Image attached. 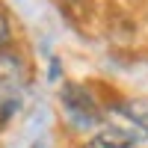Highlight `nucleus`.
<instances>
[{
  "label": "nucleus",
  "instance_id": "obj_6",
  "mask_svg": "<svg viewBox=\"0 0 148 148\" xmlns=\"http://www.w3.org/2000/svg\"><path fill=\"white\" fill-rule=\"evenodd\" d=\"M9 42H12V27H9V18L0 12V51H6Z\"/></svg>",
  "mask_w": 148,
  "mask_h": 148
},
{
  "label": "nucleus",
  "instance_id": "obj_4",
  "mask_svg": "<svg viewBox=\"0 0 148 148\" xmlns=\"http://www.w3.org/2000/svg\"><path fill=\"white\" fill-rule=\"evenodd\" d=\"M121 113L136 125V130H142L148 136V98H130V101H125Z\"/></svg>",
  "mask_w": 148,
  "mask_h": 148
},
{
  "label": "nucleus",
  "instance_id": "obj_1",
  "mask_svg": "<svg viewBox=\"0 0 148 148\" xmlns=\"http://www.w3.org/2000/svg\"><path fill=\"white\" fill-rule=\"evenodd\" d=\"M59 101H62V110L74 127H95L101 121V107L86 86L65 83L62 92H59Z\"/></svg>",
  "mask_w": 148,
  "mask_h": 148
},
{
  "label": "nucleus",
  "instance_id": "obj_5",
  "mask_svg": "<svg viewBox=\"0 0 148 148\" xmlns=\"http://www.w3.org/2000/svg\"><path fill=\"white\" fill-rule=\"evenodd\" d=\"M21 77H24V65H21V59L12 56V53H3V51H0V86H12V83H18Z\"/></svg>",
  "mask_w": 148,
  "mask_h": 148
},
{
  "label": "nucleus",
  "instance_id": "obj_3",
  "mask_svg": "<svg viewBox=\"0 0 148 148\" xmlns=\"http://www.w3.org/2000/svg\"><path fill=\"white\" fill-rule=\"evenodd\" d=\"M86 148H136V133L116 127V125H107L86 142Z\"/></svg>",
  "mask_w": 148,
  "mask_h": 148
},
{
  "label": "nucleus",
  "instance_id": "obj_2",
  "mask_svg": "<svg viewBox=\"0 0 148 148\" xmlns=\"http://www.w3.org/2000/svg\"><path fill=\"white\" fill-rule=\"evenodd\" d=\"M59 12L83 36H95L101 27V12H98L95 0H59Z\"/></svg>",
  "mask_w": 148,
  "mask_h": 148
}]
</instances>
